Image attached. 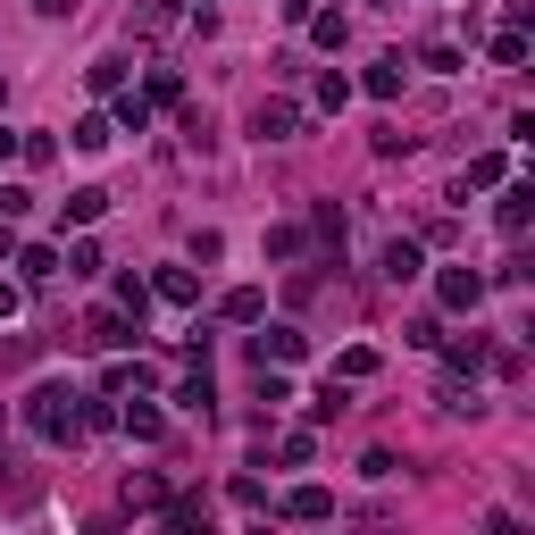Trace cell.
Returning <instances> with one entry per match:
<instances>
[{"mask_svg":"<svg viewBox=\"0 0 535 535\" xmlns=\"http://www.w3.org/2000/svg\"><path fill=\"white\" fill-rule=\"evenodd\" d=\"M251 126H260V143H285V134L301 126V109L293 101H260V118H251Z\"/></svg>","mask_w":535,"mask_h":535,"instance_id":"277c9868","label":"cell"},{"mask_svg":"<svg viewBox=\"0 0 535 535\" xmlns=\"http://www.w3.org/2000/svg\"><path fill=\"white\" fill-rule=\"evenodd\" d=\"M343 410H352V393H343V377H327V393H318V402H310V418H318V427H327V418H343Z\"/></svg>","mask_w":535,"mask_h":535,"instance_id":"8fae6325","label":"cell"},{"mask_svg":"<svg viewBox=\"0 0 535 535\" xmlns=\"http://www.w3.org/2000/svg\"><path fill=\"white\" fill-rule=\"evenodd\" d=\"M385 276H393V285H410V276H418V243H385Z\"/></svg>","mask_w":535,"mask_h":535,"instance_id":"7c38bea8","label":"cell"},{"mask_svg":"<svg viewBox=\"0 0 535 535\" xmlns=\"http://www.w3.org/2000/svg\"><path fill=\"white\" fill-rule=\"evenodd\" d=\"M34 9H42V17H67V9H76V0H34Z\"/></svg>","mask_w":535,"mask_h":535,"instance_id":"ffe728a7","label":"cell"},{"mask_svg":"<svg viewBox=\"0 0 535 535\" xmlns=\"http://www.w3.org/2000/svg\"><path fill=\"white\" fill-rule=\"evenodd\" d=\"M226 318H235V327H260V318H268V293H260V285H235V293H226Z\"/></svg>","mask_w":535,"mask_h":535,"instance_id":"5b68a950","label":"cell"},{"mask_svg":"<svg viewBox=\"0 0 535 535\" xmlns=\"http://www.w3.org/2000/svg\"><path fill=\"white\" fill-rule=\"evenodd\" d=\"M0 159H17V134H9V126H0Z\"/></svg>","mask_w":535,"mask_h":535,"instance_id":"7402d4cb","label":"cell"},{"mask_svg":"<svg viewBox=\"0 0 535 535\" xmlns=\"http://www.w3.org/2000/svg\"><path fill=\"white\" fill-rule=\"evenodd\" d=\"M9 310H17V285H0V318H9Z\"/></svg>","mask_w":535,"mask_h":535,"instance_id":"44dd1931","label":"cell"},{"mask_svg":"<svg viewBox=\"0 0 535 535\" xmlns=\"http://www.w3.org/2000/svg\"><path fill=\"white\" fill-rule=\"evenodd\" d=\"M17 268H26V276H34V285H42V276H51V268H59V251H51V243H34V251H17Z\"/></svg>","mask_w":535,"mask_h":535,"instance_id":"e0dca14e","label":"cell"},{"mask_svg":"<svg viewBox=\"0 0 535 535\" xmlns=\"http://www.w3.org/2000/svg\"><path fill=\"white\" fill-rule=\"evenodd\" d=\"M26 418H34V435H76V385H42Z\"/></svg>","mask_w":535,"mask_h":535,"instance_id":"6da1fadb","label":"cell"},{"mask_svg":"<svg viewBox=\"0 0 535 535\" xmlns=\"http://www.w3.org/2000/svg\"><path fill=\"white\" fill-rule=\"evenodd\" d=\"M209 402H218V385H209V368H201V377H184V385H176V410H209Z\"/></svg>","mask_w":535,"mask_h":535,"instance_id":"30bf717a","label":"cell"},{"mask_svg":"<svg viewBox=\"0 0 535 535\" xmlns=\"http://www.w3.org/2000/svg\"><path fill=\"white\" fill-rule=\"evenodd\" d=\"M527 201H535L527 184H510V193H502V235H527Z\"/></svg>","mask_w":535,"mask_h":535,"instance_id":"ba28073f","label":"cell"},{"mask_svg":"<svg viewBox=\"0 0 535 535\" xmlns=\"http://www.w3.org/2000/svg\"><path fill=\"white\" fill-rule=\"evenodd\" d=\"M76 151H109V118H76V134H67Z\"/></svg>","mask_w":535,"mask_h":535,"instance_id":"9a60e30c","label":"cell"},{"mask_svg":"<svg viewBox=\"0 0 535 535\" xmlns=\"http://www.w3.org/2000/svg\"><path fill=\"white\" fill-rule=\"evenodd\" d=\"M118 126H126V134H143V126H151V101H134V92H126V101H118Z\"/></svg>","mask_w":535,"mask_h":535,"instance_id":"d6986e66","label":"cell"},{"mask_svg":"<svg viewBox=\"0 0 535 535\" xmlns=\"http://www.w3.org/2000/svg\"><path fill=\"white\" fill-rule=\"evenodd\" d=\"M101 209H109V193H101V184H84V193H67V218H76V226H92Z\"/></svg>","mask_w":535,"mask_h":535,"instance_id":"9c48e42d","label":"cell"},{"mask_svg":"<svg viewBox=\"0 0 535 535\" xmlns=\"http://www.w3.org/2000/svg\"><path fill=\"white\" fill-rule=\"evenodd\" d=\"M285 510H293V519H327V510H335V494H327V485H301V494H293Z\"/></svg>","mask_w":535,"mask_h":535,"instance_id":"52a82bcc","label":"cell"},{"mask_svg":"<svg viewBox=\"0 0 535 535\" xmlns=\"http://www.w3.org/2000/svg\"><path fill=\"white\" fill-rule=\"evenodd\" d=\"M519 59H527V34L502 26V34H494V67H519Z\"/></svg>","mask_w":535,"mask_h":535,"instance_id":"2e32d148","label":"cell"},{"mask_svg":"<svg viewBox=\"0 0 535 535\" xmlns=\"http://www.w3.org/2000/svg\"><path fill=\"white\" fill-rule=\"evenodd\" d=\"M402 92V59H385V67H368V101H393Z\"/></svg>","mask_w":535,"mask_h":535,"instance_id":"4fadbf2b","label":"cell"},{"mask_svg":"<svg viewBox=\"0 0 535 535\" xmlns=\"http://www.w3.org/2000/svg\"><path fill=\"white\" fill-rule=\"evenodd\" d=\"M159 293H168V301H193L201 285H193V276H184V268H159Z\"/></svg>","mask_w":535,"mask_h":535,"instance_id":"ac0fdd59","label":"cell"},{"mask_svg":"<svg viewBox=\"0 0 535 535\" xmlns=\"http://www.w3.org/2000/svg\"><path fill=\"white\" fill-rule=\"evenodd\" d=\"M335 377H343V385H352V377H377V352H368V343H352V352L335 360Z\"/></svg>","mask_w":535,"mask_h":535,"instance_id":"5bb4252c","label":"cell"},{"mask_svg":"<svg viewBox=\"0 0 535 535\" xmlns=\"http://www.w3.org/2000/svg\"><path fill=\"white\" fill-rule=\"evenodd\" d=\"M435 293H444V310H477V301H485V276H477V268H444V285H435Z\"/></svg>","mask_w":535,"mask_h":535,"instance_id":"7a4b0ae2","label":"cell"},{"mask_svg":"<svg viewBox=\"0 0 535 535\" xmlns=\"http://www.w3.org/2000/svg\"><path fill=\"white\" fill-rule=\"evenodd\" d=\"M126 435H134V444H159V435H168V418H159L151 402H134V410H126Z\"/></svg>","mask_w":535,"mask_h":535,"instance_id":"8992f818","label":"cell"},{"mask_svg":"<svg viewBox=\"0 0 535 535\" xmlns=\"http://www.w3.org/2000/svg\"><path fill=\"white\" fill-rule=\"evenodd\" d=\"M251 352H260V360H276V368H293L301 352H310V343H301V327H268L260 343H251Z\"/></svg>","mask_w":535,"mask_h":535,"instance_id":"3957f363","label":"cell"}]
</instances>
